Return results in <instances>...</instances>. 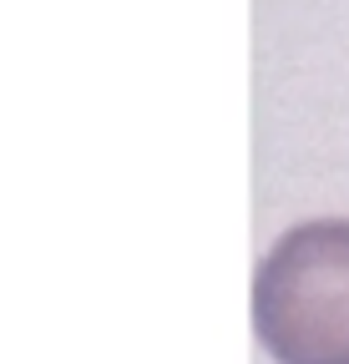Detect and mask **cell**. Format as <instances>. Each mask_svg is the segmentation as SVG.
Segmentation results:
<instances>
[{"label": "cell", "instance_id": "6da1fadb", "mask_svg": "<svg viewBox=\"0 0 349 364\" xmlns=\"http://www.w3.org/2000/svg\"><path fill=\"white\" fill-rule=\"evenodd\" d=\"M253 329L274 364H349V218L299 223L264 253Z\"/></svg>", "mask_w": 349, "mask_h": 364}]
</instances>
